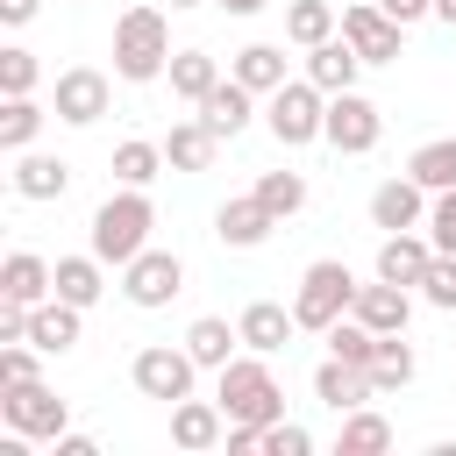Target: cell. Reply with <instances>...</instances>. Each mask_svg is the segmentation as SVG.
I'll return each instance as SVG.
<instances>
[{"label":"cell","instance_id":"obj_24","mask_svg":"<svg viewBox=\"0 0 456 456\" xmlns=\"http://www.w3.org/2000/svg\"><path fill=\"white\" fill-rule=\"evenodd\" d=\"M214 150H221V135H214L200 114H192V121H171V135H164V164H171V171H207Z\"/></svg>","mask_w":456,"mask_h":456},{"label":"cell","instance_id":"obj_28","mask_svg":"<svg viewBox=\"0 0 456 456\" xmlns=\"http://www.w3.org/2000/svg\"><path fill=\"white\" fill-rule=\"evenodd\" d=\"M107 292V264L86 249V256H57V299H71V306H93Z\"/></svg>","mask_w":456,"mask_h":456},{"label":"cell","instance_id":"obj_39","mask_svg":"<svg viewBox=\"0 0 456 456\" xmlns=\"http://www.w3.org/2000/svg\"><path fill=\"white\" fill-rule=\"evenodd\" d=\"M428 242H435L442 256H456V185L428 200Z\"/></svg>","mask_w":456,"mask_h":456},{"label":"cell","instance_id":"obj_2","mask_svg":"<svg viewBox=\"0 0 456 456\" xmlns=\"http://www.w3.org/2000/svg\"><path fill=\"white\" fill-rule=\"evenodd\" d=\"M221 385H214V399H221V413L228 420H249V428H271V420H285V392H278V378H271V363L249 349V356H235V363H221L214 370Z\"/></svg>","mask_w":456,"mask_h":456},{"label":"cell","instance_id":"obj_37","mask_svg":"<svg viewBox=\"0 0 456 456\" xmlns=\"http://www.w3.org/2000/svg\"><path fill=\"white\" fill-rule=\"evenodd\" d=\"M36 78H43V64H36V50H0V93H7V100H21V93H36Z\"/></svg>","mask_w":456,"mask_h":456},{"label":"cell","instance_id":"obj_38","mask_svg":"<svg viewBox=\"0 0 456 456\" xmlns=\"http://www.w3.org/2000/svg\"><path fill=\"white\" fill-rule=\"evenodd\" d=\"M420 299L442 306V314H456V256L435 249V264H428V278H420Z\"/></svg>","mask_w":456,"mask_h":456},{"label":"cell","instance_id":"obj_45","mask_svg":"<svg viewBox=\"0 0 456 456\" xmlns=\"http://www.w3.org/2000/svg\"><path fill=\"white\" fill-rule=\"evenodd\" d=\"M36 7H43V0H0V21L21 28V21H36Z\"/></svg>","mask_w":456,"mask_h":456},{"label":"cell","instance_id":"obj_6","mask_svg":"<svg viewBox=\"0 0 456 456\" xmlns=\"http://www.w3.org/2000/svg\"><path fill=\"white\" fill-rule=\"evenodd\" d=\"M128 378H135V392H142V399H164V406H178V399H192V378H200V363H192V349L150 342V349H135Z\"/></svg>","mask_w":456,"mask_h":456},{"label":"cell","instance_id":"obj_47","mask_svg":"<svg viewBox=\"0 0 456 456\" xmlns=\"http://www.w3.org/2000/svg\"><path fill=\"white\" fill-rule=\"evenodd\" d=\"M435 14H442V21H449V28H456V0H435Z\"/></svg>","mask_w":456,"mask_h":456},{"label":"cell","instance_id":"obj_40","mask_svg":"<svg viewBox=\"0 0 456 456\" xmlns=\"http://www.w3.org/2000/svg\"><path fill=\"white\" fill-rule=\"evenodd\" d=\"M306 449H314V435L299 420H271L264 428V456H306Z\"/></svg>","mask_w":456,"mask_h":456},{"label":"cell","instance_id":"obj_9","mask_svg":"<svg viewBox=\"0 0 456 456\" xmlns=\"http://www.w3.org/2000/svg\"><path fill=\"white\" fill-rule=\"evenodd\" d=\"M121 292H128V306H171L185 292V264L171 249H142L135 264H121Z\"/></svg>","mask_w":456,"mask_h":456},{"label":"cell","instance_id":"obj_12","mask_svg":"<svg viewBox=\"0 0 456 456\" xmlns=\"http://www.w3.org/2000/svg\"><path fill=\"white\" fill-rule=\"evenodd\" d=\"M342 36L356 43V57H363V64H392L406 28H399V21H392V14L370 0V7H342Z\"/></svg>","mask_w":456,"mask_h":456},{"label":"cell","instance_id":"obj_19","mask_svg":"<svg viewBox=\"0 0 456 456\" xmlns=\"http://www.w3.org/2000/svg\"><path fill=\"white\" fill-rule=\"evenodd\" d=\"M249 114H256V93H249L235 71H228V78H221V86L200 100V121H207L221 142H228V135H242V128H249Z\"/></svg>","mask_w":456,"mask_h":456},{"label":"cell","instance_id":"obj_15","mask_svg":"<svg viewBox=\"0 0 456 456\" xmlns=\"http://www.w3.org/2000/svg\"><path fill=\"white\" fill-rule=\"evenodd\" d=\"M363 328H378V335H406V321H413V299H406V285H392V278H378V285H356V306H349Z\"/></svg>","mask_w":456,"mask_h":456},{"label":"cell","instance_id":"obj_32","mask_svg":"<svg viewBox=\"0 0 456 456\" xmlns=\"http://www.w3.org/2000/svg\"><path fill=\"white\" fill-rule=\"evenodd\" d=\"M406 171H413L428 192H449V185H456V135H435V142H420V150L406 157Z\"/></svg>","mask_w":456,"mask_h":456},{"label":"cell","instance_id":"obj_25","mask_svg":"<svg viewBox=\"0 0 456 456\" xmlns=\"http://www.w3.org/2000/svg\"><path fill=\"white\" fill-rule=\"evenodd\" d=\"M185 349H192L200 370H221V363H235V349H242V328H228L221 314H200V321L185 328Z\"/></svg>","mask_w":456,"mask_h":456},{"label":"cell","instance_id":"obj_17","mask_svg":"<svg viewBox=\"0 0 456 456\" xmlns=\"http://www.w3.org/2000/svg\"><path fill=\"white\" fill-rule=\"evenodd\" d=\"M314 399H321V406H335V413H349V406H370V399H378V385H370V370H363V363L328 356V363L314 370Z\"/></svg>","mask_w":456,"mask_h":456},{"label":"cell","instance_id":"obj_18","mask_svg":"<svg viewBox=\"0 0 456 456\" xmlns=\"http://www.w3.org/2000/svg\"><path fill=\"white\" fill-rule=\"evenodd\" d=\"M171 442L178 449H214V442H228V413H221V399H178L171 406Z\"/></svg>","mask_w":456,"mask_h":456},{"label":"cell","instance_id":"obj_36","mask_svg":"<svg viewBox=\"0 0 456 456\" xmlns=\"http://www.w3.org/2000/svg\"><path fill=\"white\" fill-rule=\"evenodd\" d=\"M256 200H264L278 221H292V214L306 207V178H299V171H264V178H256Z\"/></svg>","mask_w":456,"mask_h":456},{"label":"cell","instance_id":"obj_31","mask_svg":"<svg viewBox=\"0 0 456 456\" xmlns=\"http://www.w3.org/2000/svg\"><path fill=\"white\" fill-rule=\"evenodd\" d=\"M43 107H36V93H21V100H7L0 107V150L14 157V150H36V135H43Z\"/></svg>","mask_w":456,"mask_h":456},{"label":"cell","instance_id":"obj_1","mask_svg":"<svg viewBox=\"0 0 456 456\" xmlns=\"http://www.w3.org/2000/svg\"><path fill=\"white\" fill-rule=\"evenodd\" d=\"M150 228H157V207L142 185H121L114 200L93 207V256L100 264H135L150 249Z\"/></svg>","mask_w":456,"mask_h":456},{"label":"cell","instance_id":"obj_21","mask_svg":"<svg viewBox=\"0 0 456 456\" xmlns=\"http://www.w3.org/2000/svg\"><path fill=\"white\" fill-rule=\"evenodd\" d=\"M356 71H363V57H356V43H349V36H328V43H314V50H306V78H314L321 93H349V86H356Z\"/></svg>","mask_w":456,"mask_h":456},{"label":"cell","instance_id":"obj_7","mask_svg":"<svg viewBox=\"0 0 456 456\" xmlns=\"http://www.w3.org/2000/svg\"><path fill=\"white\" fill-rule=\"evenodd\" d=\"M0 413H7V428H21L28 442H57V435L71 428V406H64V399H57L43 378H21V385H7Z\"/></svg>","mask_w":456,"mask_h":456},{"label":"cell","instance_id":"obj_41","mask_svg":"<svg viewBox=\"0 0 456 456\" xmlns=\"http://www.w3.org/2000/svg\"><path fill=\"white\" fill-rule=\"evenodd\" d=\"M36 356H43L36 342H7V349H0V385H21V378H36Z\"/></svg>","mask_w":456,"mask_h":456},{"label":"cell","instance_id":"obj_33","mask_svg":"<svg viewBox=\"0 0 456 456\" xmlns=\"http://www.w3.org/2000/svg\"><path fill=\"white\" fill-rule=\"evenodd\" d=\"M378 342H385V335H378V328H363L356 314H342V321L328 328V356H342V363H363V370H370Z\"/></svg>","mask_w":456,"mask_h":456},{"label":"cell","instance_id":"obj_44","mask_svg":"<svg viewBox=\"0 0 456 456\" xmlns=\"http://www.w3.org/2000/svg\"><path fill=\"white\" fill-rule=\"evenodd\" d=\"M57 456H100V442H93V435H71V428H64V435H57Z\"/></svg>","mask_w":456,"mask_h":456},{"label":"cell","instance_id":"obj_14","mask_svg":"<svg viewBox=\"0 0 456 456\" xmlns=\"http://www.w3.org/2000/svg\"><path fill=\"white\" fill-rule=\"evenodd\" d=\"M57 292V264H43L36 249H14L7 264H0V299H14V306H43Z\"/></svg>","mask_w":456,"mask_h":456},{"label":"cell","instance_id":"obj_27","mask_svg":"<svg viewBox=\"0 0 456 456\" xmlns=\"http://www.w3.org/2000/svg\"><path fill=\"white\" fill-rule=\"evenodd\" d=\"M164 78H171V93H178V100H192V107H200V100L221 86V64H214L207 50H171V71H164Z\"/></svg>","mask_w":456,"mask_h":456},{"label":"cell","instance_id":"obj_23","mask_svg":"<svg viewBox=\"0 0 456 456\" xmlns=\"http://www.w3.org/2000/svg\"><path fill=\"white\" fill-rule=\"evenodd\" d=\"M78 314H86V306H71V299L50 292L43 306H28V342H36L43 356H64V349L78 342Z\"/></svg>","mask_w":456,"mask_h":456},{"label":"cell","instance_id":"obj_30","mask_svg":"<svg viewBox=\"0 0 456 456\" xmlns=\"http://www.w3.org/2000/svg\"><path fill=\"white\" fill-rule=\"evenodd\" d=\"M285 36H292L299 50H314V43L342 36V14H335L328 0H292V7H285Z\"/></svg>","mask_w":456,"mask_h":456},{"label":"cell","instance_id":"obj_48","mask_svg":"<svg viewBox=\"0 0 456 456\" xmlns=\"http://www.w3.org/2000/svg\"><path fill=\"white\" fill-rule=\"evenodd\" d=\"M171 7H207V0H171Z\"/></svg>","mask_w":456,"mask_h":456},{"label":"cell","instance_id":"obj_8","mask_svg":"<svg viewBox=\"0 0 456 456\" xmlns=\"http://www.w3.org/2000/svg\"><path fill=\"white\" fill-rule=\"evenodd\" d=\"M378 135H385L378 100H363L356 86H349V93H328V128H321V142H335L342 157H363V150H378Z\"/></svg>","mask_w":456,"mask_h":456},{"label":"cell","instance_id":"obj_26","mask_svg":"<svg viewBox=\"0 0 456 456\" xmlns=\"http://www.w3.org/2000/svg\"><path fill=\"white\" fill-rule=\"evenodd\" d=\"M228 71H235V78H242L249 93H278V86L292 78V71H285V50H278V43H242Z\"/></svg>","mask_w":456,"mask_h":456},{"label":"cell","instance_id":"obj_10","mask_svg":"<svg viewBox=\"0 0 456 456\" xmlns=\"http://www.w3.org/2000/svg\"><path fill=\"white\" fill-rule=\"evenodd\" d=\"M107 100H114V86H107V71H93V64H71V71H57V121L64 128H93L100 114H107Z\"/></svg>","mask_w":456,"mask_h":456},{"label":"cell","instance_id":"obj_34","mask_svg":"<svg viewBox=\"0 0 456 456\" xmlns=\"http://www.w3.org/2000/svg\"><path fill=\"white\" fill-rule=\"evenodd\" d=\"M413 370H420V363H413L406 335H385L378 356H370V385H378V392H399V385H413Z\"/></svg>","mask_w":456,"mask_h":456},{"label":"cell","instance_id":"obj_11","mask_svg":"<svg viewBox=\"0 0 456 456\" xmlns=\"http://www.w3.org/2000/svg\"><path fill=\"white\" fill-rule=\"evenodd\" d=\"M428 200H435V192H428L413 171H406V178H385V185L370 192V221H378L385 235H399V228H428Z\"/></svg>","mask_w":456,"mask_h":456},{"label":"cell","instance_id":"obj_16","mask_svg":"<svg viewBox=\"0 0 456 456\" xmlns=\"http://www.w3.org/2000/svg\"><path fill=\"white\" fill-rule=\"evenodd\" d=\"M235 328H242V349H256V356H278V349L292 342L299 314H292V306H278V299H249Z\"/></svg>","mask_w":456,"mask_h":456},{"label":"cell","instance_id":"obj_35","mask_svg":"<svg viewBox=\"0 0 456 456\" xmlns=\"http://www.w3.org/2000/svg\"><path fill=\"white\" fill-rule=\"evenodd\" d=\"M157 171H164V142H142V135H135V142L114 150V178H121V185H150Z\"/></svg>","mask_w":456,"mask_h":456},{"label":"cell","instance_id":"obj_29","mask_svg":"<svg viewBox=\"0 0 456 456\" xmlns=\"http://www.w3.org/2000/svg\"><path fill=\"white\" fill-rule=\"evenodd\" d=\"M335 449H342V456H378V449H392V420H385V413H370V406H349V413H342Z\"/></svg>","mask_w":456,"mask_h":456},{"label":"cell","instance_id":"obj_5","mask_svg":"<svg viewBox=\"0 0 456 456\" xmlns=\"http://www.w3.org/2000/svg\"><path fill=\"white\" fill-rule=\"evenodd\" d=\"M349 306H356V271H349V264H335V256L306 264V278H299V292H292V314H299V328L328 335V328H335Z\"/></svg>","mask_w":456,"mask_h":456},{"label":"cell","instance_id":"obj_20","mask_svg":"<svg viewBox=\"0 0 456 456\" xmlns=\"http://www.w3.org/2000/svg\"><path fill=\"white\" fill-rule=\"evenodd\" d=\"M428 264H435V242L413 235V228H399V235L378 242V278H392V285H420Z\"/></svg>","mask_w":456,"mask_h":456},{"label":"cell","instance_id":"obj_4","mask_svg":"<svg viewBox=\"0 0 456 456\" xmlns=\"http://www.w3.org/2000/svg\"><path fill=\"white\" fill-rule=\"evenodd\" d=\"M264 128L278 135V150H306V142H321V128H328V93L299 71V78H285L278 93H264Z\"/></svg>","mask_w":456,"mask_h":456},{"label":"cell","instance_id":"obj_22","mask_svg":"<svg viewBox=\"0 0 456 456\" xmlns=\"http://www.w3.org/2000/svg\"><path fill=\"white\" fill-rule=\"evenodd\" d=\"M14 192L21 200H64L71 192V164L43 157V150H14Z\"/></svg>","mask_w":456,"mask_h":456},{"label":"cell","instance_id":"obj_13","mask_svg":"<svg viewBox=\"0 0 456 456\" xmlns=\"http://www.w3.org/2000/svg\"><path fill=\"white\" fill-rule=\"evenodd\" d=\"M271 228H278V214H271L256 192H242V200H221V214H214V235H221L228 249H256Z\"/></svg>","mask_w":456,"mask_h":456},{"label":"cell","instance_id":"obj_46","mask_svg":"<svg viewBox=\"0 0 456 456\" xmlns=\"http://www.w3.org/2000/svg\"><path fill=\"white\" fill-rule=\"evenodd\" d=\"M221 7H228V14H256L264 0H221Z\"/></svg>","mask_w":456,"mask_h":456},{"label":"cell","instance_id":"obj_43","mask_svg":"<svg viewBox=\"0 0 456 456\" xmlns=\"http://www.w3.org/2000/svg\"><path fill=\"white\" fill-rule=\"evenodd\" d=\"M378 7H385V14L399 21V28H413L420 14H435V0H378Z\"/></svg>","mask_w":456,"mask_h":456},{"label":"cell","instance_id":"obj_3","mask_svg":"<svg viewBox=\"0 0 456 456\" xmlns=\"http://www.w3.org/2000/svg\"><path fill=\"white\" fill-rule=\"evenodd\" d=\"M114 71H121L128 86H150V78L171 71V21H164L157 7H128V14L114 21Z\"/></svg>","mask_w":456,"mask_h":456},{"label":"cell","instance_id":"obj_42","mask_svg":"<svg viewBox=\"0 0 456 456\" xmlns=\"http://www.w3.org/2000/svg\"><path fill=\"white\" fill-rule=\"evenodd\" d=\"M0 342H28V306L0 299Z\"/></svg>","mask_w":456,"mask_h":456}]
</instances>
